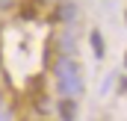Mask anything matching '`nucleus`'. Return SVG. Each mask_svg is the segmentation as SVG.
<instances>
[{
    "label": "nucleus",
    "mask_w": 127,
    "mask_h": 121,
    "mask_svg": "<svg viewBox=\"0 0 127 121\" xmlns=\"http://www.w3.org/2000/svg\"><path fill=\"white\" fill-rule=\"evenodd\" d=\"M56 86H59V91H62V94L74 97V94H80V91H83V77H80V74H71V77H56Z\"/></svg>",
    "instance_id": "f257e3e1"
},
{
    "label": "nucleus",
    "mask_w": 127,
    "mask_h": 121,
    "mask_svg": "<svg viewBox=\"0 0 127 121\" xmlns=\"http://www.w3.org/2000/svg\"><path fill=\"white\" fill-rule=\"evenodd\" d=\"M71 74H80V65L71 53H62L56 59V77H71Z\"/></svg>",
    "instance_id": "f03ea898"
},
{
    "label": "nucleus",
    "mask_w": 127,
    "mask_h": 121,
    "mask_svg": "<svg viewBox=\"0 0 127 121\" xmlns=\"http://www.w3.org/2000/svg\"><path fill=\"white\" fill-rule=\"evenodd\" d=\"M56 18H59L62 24H71V21L77 18V6H74L71 0H65L62 6H56Z\"/></svg>",
    "instance_id": "7ed1b4c3"
},
{
    "label": "nucleus",
    "mask_w": 127,
    "mask_h": 121,
    "mask_svg": "<svg viewBox=\"0 0 127 121\" xmlns=\"http://www.w3.org/2000/svg\"><path fill=\"white\" fill-rule=\"evenodd\" d=\"M59 115L62 118H74V100L65 94V100H59Z\"/></svg>",
    "instance_id": "20e7f679"
},
{
    "label": "nucleus",
    "mask_w": 127,
    "mask_h": 121,
    "mask_svg": "<svg viewBox=\"0 0 127 121\" xmlns=\"http://www.w3.org/2000/svg\"><path fill=\"white\" fill-rule=\"evenodd\" d=\"M89 41H92V50H95V56L97 59H100V56H103V38H100V32H92V35H89Z\"/></svg>",
    "instance_id": "39448f33"
},
{
    "label": "nucleus",
    "mask_w": 127,
    "mask_h": 121,
    "mask_svg": "<svg viewBox=\"0 0 127 121\" xmlns=\"http://www.w3.org/2000/svg\"><path fill=\"white\" fill-rule=\"evenodd\" d=\"M62 50H65V53H74V35H71V32L62 35Z\"/></svg>",
    "instance_id": "423d86ee"
},
{
    "label": "nucleus",
    "mask_w": 127,
    "mask_h": 121,
    "mask_svg": "<svg viewBox=\"0 0 127 121\" xmlns=\"http://www.w3.org/2000/svg\"><path fill=\"white\" fill-rule=\"evenodd\" d=\"M124 68H127V53H124Z\"/></svg>",
    "instance_id": "0eeeda50"
},
{
    "label": "nucleus",
    "mask_w": 127,
    "mask_h": 121,
    "mask_svg": "<svg viewBox=\"0 0 127 121\" xmlns=\"http://www.w3.org/2000/svg\"><path fill=\"white\" fill-rule=\"evenodd\" d=\"M124 24H127V12H124Z\"/></svg>",
    "instance_id": "6e6552de"
},
{
    "label": "nucleus",
    "mask_w": 127,
    "mask_h": 121,
    "mask_svg": "<svg viewBox=\"0 0 127 121\" xmlns=\"http://www.w3.org/2000/svg\"><path fill=\"white\" fill-rule=\"evenodd\" d=\"M0 103H3V94H0Z\"/></svg>",
    "instance_id": "1a4fd4ad"
},
{
    "label": "nucleus",
    "mask_w": 127,
    "mask_h": 121,
    "mask_svg": "<svg viewBox=\"0 0 127 121\" xmlns=\"http://www.w3.org/2000/svg\"><path fill=\"white\" fill-rule=\"evenodd\" d=\"M0 3H6V0H0Z\"/></svg>",
    "instance_id": "9d476101"
}]
</instances>
